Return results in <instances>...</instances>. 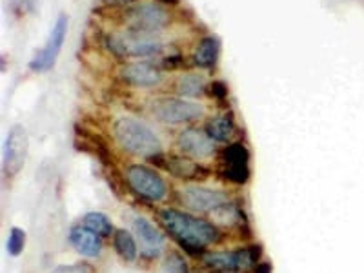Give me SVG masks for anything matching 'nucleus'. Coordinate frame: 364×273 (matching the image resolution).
<instances>
[{
  "mask_svg": "<svg viewBox=\"0 0 364 273\" xmlns=\"http://www.w3.org/2000/svg\"><path fill=\"white\" fill-rule=\"evenodd\" d=\"M159 220L166 232L182 246V250L193 257H204L208 246L219 242L223 237L219 228L210 220L173 208H164L159 211Z\"/></svg>",
  "mask_w": 364,
  "mask_h": 273,
  "instance_id": "nucleus-1",
  "label": "nucleus"
},
{
  "mask_svg": "<svg viewBox=\"0 0 364 273\" xmlns=\"http://www.w3.org/2000/svg\"><path fill=\"white\" fill-rule=\"evenodd\" d=\"M113 136L129 155L151 159L162 154V142L157 133L135 117H120L113 124Z\"/></svg>",
  "mask_w": 364,
  "mask_h": 273,
  "instance_id": "nucleus-2",
  "label": "nucleus"
},
{
  "mask_svg": "<svg viewBox=\"0 0 364 273\" xmlns=\"http://www.w3.org/2000/svg\"><path fill=\"white\" fill-rule=\"evenodd\" d=\"M106 42H108L109 51L120 58H148L164 50L161 35L135 31V29H124L120 33L108 35Z\"/></svg>",
  "mask_w": 364,
  "mask_h": 273,
  "instance_id": "nucleus-3",
  "label": "nucleus"
},
{
  "mask_svg": "<svg viewBox=\"0 0 364 273\" xmlns=\"http://www.w3.org/2000/svg\"><path fill=\"white\" fill-rule=\"evenodd\" d=\"M149 113L161 124L178 126L190 124L204 117V108L200 104L191 102L188 99L178 97H159L149 102Z\"/></svg>",
  "mask_w": 364,
  "mask_h": 273,
  "instance_id": "nucleus-4",
  "label": "nucleus"
},
{
  "mask_svg": "<svg viewBox=\"0 0 364 273\" xmlns=\"http://www.w3.org/2000/svg\"><path fill=\"white\" fill-rule=\"evenodd\" d=\"M126 184L136 197L148 203H161L168 195L164 178L144 164H129L126 168Z\"/></svg>",
  "mask_w": 364,
  "mask_h": 273,
  "instance_id": "nucleus-5",
  "label": "nucleus"
},
{
  "mask_svg": "<svg viewBox=\"0 0 364 273\" xmlns=\"http://www.w3.org/2000/svg\"><path fill=\"white\" fill-rule=\"evenodd\" d=\"M171 22L168 9L159 2H144V4L129 6L124 11V24L128 29L161 33Z\"/></svg>",
  "mask_w": 364,
  "mask_h": 273,
  "instance_id": "nucleus-6",
  "label": "nucleus"
},
{
  "mask_svg": "<svg viewBox=\"0 0 364 273\" xmlns=\"http://www.w3.org/2000/svg\"><path fill=\"white\" fill-rule=\"evenodd\" d=\"M261 257L259 246L239 248L235 252H206L203 262L213 272H250L255 269L257 261Z\"/></svg>",
  "mask_w": 364,
  "mask_h": 273,
  "instance_id": "nucleus-7",
  "label": "nucleus"
},
{
  "mask_svg": "<svg viewBox=\"0 0 364 273\" xmlns=\"http://www.w3.org/2000/svg\"><path fill=\"white\" fill-rule=\"evenodd\" d=\"M178 200L186 210L197 211V213H211L230 203L224 191L204 186L182 188L178 190Z\"/></svg>",
  "mask_w": 364,
  "mask_h": 273,
  "instance_id": "nucleus-8",
  "label": "nucleus"
},
{
  "mask_svg": "<svg viewBox=\"0 0 364 273\" xmlns=\"http://www.w3.org/2000/svg\"><path fill=\"white\" fill-rule=\"evenodd\" d=\"M66 33H68V17L66 15H58V18L55 21L53 29H51L50 37L46 41L44 48L38 51L37 55L33 57V60L29 63V68L33 71H48L55 66L57 63V57L60 55V50H63L64 41H66Z\"/></svg>",
  "mask_w": 364,
  "mask_h": 273,
  "instance_id": "nucleus-9",
  "label": "nucleus"
},
{
  "mask_svg": "<svg viewBox=\"0 0 364 273\" xmlns=\"http://www.w3.org/2000/svg\"><path fill=\"white\" fill-rule=\"evenodd\" d=\"M220 168L226 181L246 184L250 181V151L245 144H230L220 154Z\"/></svg>",
  "mask_w": 364,
  "mask_h": 273,
  "instance_id": "nucleus-10",
  "label": "nucleus"
},
{
  "mask_svg": "<svg viewBox=\"0 0 364 273\" xmlns=\"http://www.w3.org/2000/svg\"><path fill=\"white\" fill-rule=\"evenodd\" d=\"M28 155V133L22 126H13L4 142V173L15 177L22 170Z\"/></svg>",
  "mask_w": 364,
  "mask_h": 273,
  "instance_id": "nucleus-11",
  "label": "nucleus"
},
{
  "mask_svg": "<svg viewBox=\"0 0 364 273\" xmlns=\"http://www.w3.org/2000/svg\"><path fill=\"white\" fill-rule=\"evenodd\" d=\"M149 161L164 168L166 171H170L173 177L181 178V181H204L210 175L208 168L197 164L190 157H166L164 154H161L151 157Z\"/></svg>",
  "mask_w": 364,
  "mask_h": 273,
  "instance_id": "nucleus-12",
  "label": "nucleus"
},
{
  "mask_svg": "<svg viewBox=\"0 0 364 273\" xmlns=\"http://www.w3.org/2000/svg\"><path fill=\"white\" fill-rule=\"evenodd\" d=\"M177 148L190 159H208L215 155V144L208 133L195 128L182 129L177 135Z\"/></svg>",
  "mask_w": 364,
  "mask_h": 273,
  "instance_id": "nucleus-13",
  "label": "nucleus"
},
{
  "mask_svg": "<svg viewBox=\"0 0 364 273\" xmlns=\"http://www.w3.org/2000/svg\"><path fill=\"white\" fill-rule=\"evenodd\" d=\"M120 79L135 87H155L162 82V73L149 63H129L120 66Z\"/></svg>",
  "mask_w": 364,
  "mask_h": 273,
  "instance_id": "nucleus-14",
  "label": "nucleus"
},
{
  "mask_svg": "<svg viewBox=\"0 0 364 273\" xmlns=\"http://www.w3.org/2000/svg\"><path fill=\"white\" fill-rule=\"evenodd\" d=\"M133 235L139 239L142 252L148 257H159L164 248V235L146 217L133 219Z\"/></svg>",
  "mask_w": 364,
  "mask_h": 273,
  "instance_id": "nucleus-15",
  "label": "nucleus"
},
{
  "mask_svg": "<svg viewBox=\"0 0 364 273\" xmlns=\"http://www.w3.org/2000/svg\"><path fill=\"white\" fill-rule=\"evenodd\" d=\"M68 240H70L71 248L86 259H97L102 253V237L84 228L82 224L71 228Z\"/></svg>",
  "mask_w": 364,
  "mask_h": 273,
  "instance_id": "nucleus-16",
  "label": "nucleus"
},
{
  "mask_svg": "<svg viewBox=\"0 0 364 273\" xmlns=\"http://www.w3.org/2000/svg\"><path fill=\"white\" fill-rule=\"evenodd\" d=\"M220 44L215 37H204L197 44L193 51V64L203 70H210L215 66L217 58H219Z\"/></svg>",
  "mask_w": 364,
  "mask_h": 273,
  "instance_id": "nucleus-17",
  "label": "nucleus"
},
{
  "mask_svg": "<svg viewBox=\"0 0 364 273\" xmlns=\"http://www.w3.org/2000/svg\"><path fill=\"white\" fill-rule=\"evenodd\" d=\"M206 133L213 142H228L235 133L233 117L228 115V113L211 117L206 122Z\"/></svg>",
  "mask_w": 364,
  "mask_h": 273,
  "instance_id": "nucleus-18",
  "label": "nucleus"
},
{
  "mask_svg": "<svg viewBox=\"0 0 364 273\" xmlns=\"http://www.w3.org/2000/svg\"><path fill=\"white\" fill-rule=\"evenodd\" d=\"M113 248H115L117 255L126 262L136 261V257H139L136 237L129 233L128 230H117L113 233Z\"/></svg>",
  "mask_w": 364,
  "mask_h": 273,
  "instance_id": "nucleus-19",
  "label": "nucleus"
},
{
  "mask_svg": "<svg viewBox=\"0 0 364 273\" xmlns=\"http://www.w3.org/2000/svg\"><path fill=\"white\" fill-rule=\"evenodd\" d=\"M177 93L182 99H195V97H203L206 91V79L199 73H186L178 77L177 84Z\"/></svg>",
  "mask_w": 364,
  "mask_h": 273,
  "instance_id": "nucleus-20",
  "label": "nucleus"
},
{
  "mask_svg": "<svg viewBox=\"0 0 364 273\" xmlns=\"http://www.w3.org/2000/svg\"><path fill=\"white\" fill-rule=\"evenodd\" d=\"M82 226L91 230L93 233H97L99 237H109L113 232V224L109 220V217H106L100 211H90L82 217Z\"/></svg>",
  "mask_w": 364,
  "mask_h": 273,
  "instance_id": "nucleus-21",
  "label": "nucleus"
},
{
  "mask_svg": "<svg viewBox=\"0 0 364 273\" xmlns=\"http://www.w3.org/2000/svg\"><path fill=\"white\" fill-rule=\"evenodd\" d=\"M162 273H190V266L178 252H168L162 261Z\"/></svg>",
  "mask_w": 364,
  "mask_h": 273,
  "instance_id": "nucleus-22",
  "label": "nucleus"
},
{
  "mask_svg": "<svg viewBox=\"0 0 364 273\" xmlns=\"http://www.w3.org/2000/svg\"><path fill=\"white\" fill-rule=\"evenodd\" d=\"M26 246V232L21 228H11L8 235V242H6V250L11 257L21 255L22 250Z\"/></svg>",
  "mask_w": 364,
  "mask_h": 273,
  "instance_id": "nucleus-23",
  "label": "nucleus"
},
{
  "mask_svg": "<svg viewBox=\"0 0 364 273\" xmlns=\"http://www.w3.org/2000/svg\"><path fill=\"white\" fill-rule=\"evenodd\" d=\"M210 95H213L215 99H226V97H228V86L224 82H220V80L211 82Z\"/></svg>",
  "mask_w": 364,
  "mask_h": 273,
  "instance_id": "nucleus-24",
  "label": "nucleus"
},
{
  "mask_svg": "<svg viewBox=\"0 0 364 273\" xmlns=\"http://www.w3.org/2000/svg\"><path fill=\"white\" fill-rule=\"evenodd\" d=\"M53 273H91L90 266H58Z\"/></svg>",
  "mask_w": 364,
  "mask_h": 273,
  "instance_id": "nucleus-25",
  "label": "nucleus"
},
{
  "mask_svg": "<svg viewBox=\"0 0 364 273\" xmlns=\"http://www.w3.org/2000/svg\"><path fill=\"white\" fill-rule=\"evenodd\" d=\"M11 4L18 9V11L26 13V11H31L35 6V0H11Z\"/></svg>",
  "mask_w": 364,
  "mask_h": 273,
  "instance_id": "nucleus-26",
  "label": "nucleus"
},
{
  "mask_svg": "<svg viewBox=\"0 0 364 273\" xmlns=\"http://www.w3.org/2000/svg\"><path fill=\"white\" fill-rule=\"evenodd\" d=\"M135 0H102L104 6L108 8H129Z\"/></svg>",
  "mask_w": 364,
  "mask_h": 273,
  "instance_id": "nucleus-27",
  "label": "nucleus"
},
{
  "mask_svg": "<svg viewBox=\"0 0 364 273\" xmlns=\"http://www.w3.org/2000/svg\"><path fill=\"white\" fill-rule=\"evenodd\" d=\"M182 64V58L178 57V55H175V57H168L164 58V68L166 70H175V68H178Z\"/></svg>",
  "mask_w": 364,
  "mask_h": 273,
  "instance_id": "nucleus-28",
  "label": "nucleus"
},
{
  "mask_svg": "<svg viewBox=\"0 0 364 273\" xmlns=\"http://www.w3.org/2000/svg\"><path fill=\"white\" fill-rule=\"evenodd\" d=\"M253 273H272V264L269 262H262V264H257Z\"/></svg>",
  "mask_w": 364,
  "mask_h": 273,
  "instance_id": "nucleus-29",
  "label": "nucleus"
},
{
  "mask_svg": "<svg viewBox=\"0 0 364 273\" xmlns=\"http://www.w3.org/2000/svg\"><path fill=\"white\" fill-rule=\"evenodd\" d=\"M157 2L162 6H177L181 0H157Z\"/></svg>",
  "mask_w": 364,
  "mask_h": 273,
  "instance_id": "nucleus-30",
  "label": "nucleus"
},
{
  "mask_svg": "<svg viewBox=\"0 0 364 273\" xmlns=\"http://www.w3.org/2000/svg\"><path fill=\"white\" fill-rule=\"evenodd\" d=\"M224 273H235V272H224Z\"/></svg>",
  "mask_w": 364,
  "mask_h": 273,
  "instance_id": "nucleus-31",
  "label": "nucleus"
}]
</instances>
